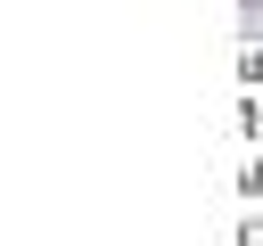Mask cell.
<instances>
[{"label":"cell","instance_id":"6da1fadb","mask_svg":"<svg viewBox=\"0 0 263 246\" xmlns=\"http://www.w3.org/2000/svg\"><path fill=\"white\" fill-rule=\"evenodd\" d=\"M238 8H263V0H238Z\"/></svg>","mask_w":263,"mask_h":246}]
</instances>
